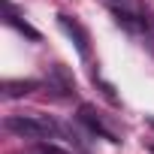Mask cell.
Returning <instances> with one entry per match:
<instances>
[{
    "mask_svg": "<svg viewBox=\"0 0 154 154\" xmlns=\"http://www.w3.org/2000/svg\"><path fill=\"white\" fill-rule=\"evenodd\" d=\"M6 130L21 139H36V142H45V139H54L63 133V127L48 115H9Z\"/></svg>",
    "mask_w": 154,
    "mask_h": 154,
    "instance_id": "1",
    "label": "cell"
},
{
    "mask_svg": "<svg viewBox=\"0 0 154 154\" xmlns=\"http://www.w3.org/2000/svg\"><path fill=\"white\" fill-rule=\"evenodd\" d=\"M36 88H39L36 79H6V82H3V97L15 100V97H24V94H30V91H36Z\"/></svg>",
    "mask_w": 154,
    "mask_h": 154,
    "instance_id": "4",
    "label": "cell"
},
{
    "mask_svg": "<svg viewBox=\"0 0 154 154\" xmlns=\"http://www.w3.org/2000/svg\"><path fill=\"white\" fill-rule=\"evenodd\" d=\"M109 3H115V6H130V0H109Z\"/></svg>",
    "mask_w": 154,
    "mask_h": 154,
    "instance_id": "8",
    "label": "cell"
},
{
    "mask_svg": "<svg viewBox=\"0 0 154 154\" xmlns=\"http://www.w3.org/2000/svg\"><path fill=\"white\" fill-rule=\"evenodd\" d=\"M6 21H9V24H12L18 33H24L27 39H33V42L39 39V30H33V27H30V24H27V21H24L18 12H15V6H12V3H6Z\"/></svg>",
    "mask_w": 154,
    "mask_h": 154,
    "instance_id": "5",
    "label": "cell"
},
{
    "mask_svg": "<svg viewBox=\"0 0 154 154\" xmlns=\"http://www.w3.org/2000/svg\"><path fill=\"white\" fill-rule=\"evenodd\" d=\"M30 154H69V151H63V148H57L54 142L45 139V142H36V145L30 148Z\"/></svg>",
    "mask_w": 154,
    "mask_h": 154,
    "instance_id": "7",
    "label": "cell"
},
{
    "mask_svg": "<svg viewBox=\"0 0 154 154\" xmlns=\"http://www.w3.org/2000/svg\"><path fill=\"white\" fill-rule=\"evenodd\" d=\"M51 79L57 82V88H60L63 94H72V91H75V82H72V75H69L63 66H51Z\"/></svg>",
    "mask_w": 154,
    "mask_h": 154,
    "instance_id": "6",
    "label": "cell"
},
{
    "mask_svg": "<svg viewBox=\"0 0 154 154\" xmlns=\"http://www.w3.org/2000/svg\"><path fill=\"white\" fill-rule=\"evenodd\" d=\"M57 24H60V30L75 42V48H79V54L82 57H88V51H91V36H88V30L75 21L72 15H57Z\"/></svg>",
    "mask_w": 154,
    "mask_h": 154,
    "instance_id": "2",
    "label": "cell"
},
{
    "mask_svg": "<svg viewBox=\"0 0 154 154\" xmlns=\"http://www.w3.org/2000/svg\"><path fill=\"white\" fill-rule=\"evenodd\" d=\"M79 121H82V124H88V130H91V133H100V136H103V139H109V142H121V139H118V133H115L112 127H106V121L100 118V112H97L94 106H82V109H79Z\"/></svg>",
    "mask_w": 154,
    "mask_h": 154,
    "instance_id": "3",
    "label": "cell"
}]
</instances>
